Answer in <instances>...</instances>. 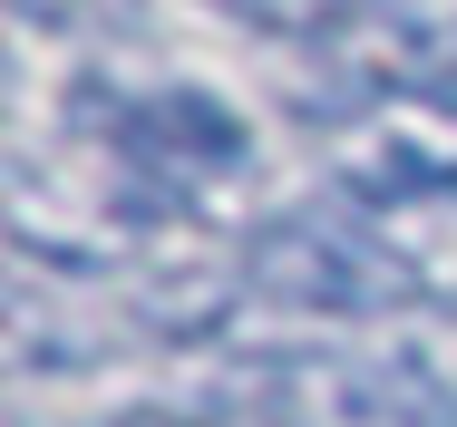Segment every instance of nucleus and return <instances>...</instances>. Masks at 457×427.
Returning <instances> with one entry per match:
<instances>
[{
    "instance_id": "obj_1",
    "label": "nucleus",
    "mask_w": 457,
    "mask_h": 427,
    "mask_svg": "<svg viewBox=\"0 0 457 427\" xmlns=\"http://www.w3.org/2000/svg\"><path fill=\"white\" fill-rule=\"evenodd\" d=\"M244 282L282 311L321 321H379V311H438L457 301V194H399V204H302L244 234Z\"/></svg>"
},
{
    "instance_id": "obj_2",
    "label": "nucleus",
    "mask_w": 457,
    "mask_h": 427,
    "mask_svg": "<svg viewBox=\"0 0 457 427\" xmlns=\"http://www.w3.org/2000/svg\"><path fill=\"white\" fill-rule=\"evenodd\" d=\"M224 398L273 427H457V369L428 349H253Z\"/></svg>"
},
{
    "instance_id": "obj_3",
    "label": "nucleus",
    "mask_w": 457,
    "mask_h": 427,
    "mask_svg": "<svg viewBox=\"0 0 457 427\" xmlns=\"http://www.w3.org/2000/svg\"><path fill=\"white\" fill-rule=\"evenodd\" d=\"M321 166L341 194L399 204V194H457V97H399L351 87L321 107Z\"/></svg>"
},
{
    "instance_id": "obj_4",
    "label": "nucleus",
    "mask_w": 457,
    "mask_h": 427,
    "mask_svg": "<svg viewBox=\"0 0 457 427\" xmlns=\"http://www.w3.org/2000/svg\"><path fill=\"white\" fill-rule=\"evenodd\" d=\"M321 49L351 87L457 97V0H361Z\"/></svg>"
},
{
    "instance_id": "obj_5",
    "label": "nucleus",
    "mask_w": 457,
    "mask_h": 427,
    "mask_svg": "<svg viewBox=\"0 0 457 427\" xmlns=\"http://www.w3.org/2000/svg\"><path fill=\"white\" fill-rule=\"evenodd\" d=\"M97 146H117L127 166H146L156 185H176V194H195V185L244 166V127L214 97H195V87H156V97L107 107L97 117Z\"/></svg>"
},
{
    "instance_id": "obj_6",
    "label": "nucleus",
    "mask_w": 457,
    "mask_h": 427,
    "mask_svg": "<svg viewBox=\"0 0 457 427\" xmlns=\"http://www.w3.org/2000/svg\"><path fill=\"white\" fill-rule=\"evenodd\" d=\"M234 20H253V29H282V39H331L361 0H224Z\"/></svg>"
}]
</instances>
